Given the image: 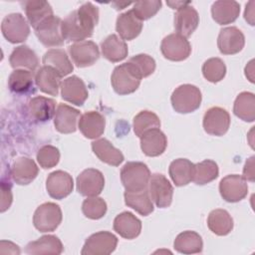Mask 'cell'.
I'll return each instance as SVG.
<instances>
[{
    "label": "cell",
    "mask_w": 255,
    "mask_h": 255,
    "mask_svg": "<svg viewBox=\"0 0 255 255\" xmlns=\"http://www.w3.org/2000/svg\"><path fill=\"white\" fill-rule=\"evenodd\" d=\"M150 178L147 165L140 161H128L121 170V180L128 191L145 189Z\"/></svg>",
    "instance_id": "obj_4"
},
{
    "label": "cell",
    "mask_w": 255,
    "mask_h": 255,
    "mask_svg": "<svg viewBox=\"0 0 255 255\" xmlns=\"http://www.w3.org/2000/svg\"><path fill=\"white\" fill-rule=\"evenodd\" d=\"M62 20L60 17L53 15L48 18L37 28H35V34L39 41L46 47H57L64 43V37L62 34Z\"/></svg>",
    "instance_id": "obj_10"
},
{
    "label": "cell",
    "mask_w": 255,
    "mask_h": 255,
    "mask_svg": "<svg viewBox=\"0 0 255 255\" xmlns=\"http://www.w3.org/2000/svg\"><path fill=\"white\" fill-rule=\"evenodd\" d=\"M139 72L142 78L150 76L155 70V61L152 57L146 54H138L131 57L128 61Z\"/></svg>",
    "instance_id": "obj_46"
},
{
    "label": "cell",
    "mask_w": 255,
    "mask_h": 255,
    "mask_svg": "<svg viewBox=\"0 0 255 255\" xmlns=\"http://www.w3.org/2000/svg\"><path fill=\"white\" fill-rule=\"evenodd\" d=\"M174 249L182 254L200 253L203 248L201 236L195 231H183L179 233L173 242Z\"/></svg>",
    "instance_id": "obj_34"
},
{
    "label": "cell",
    "mask_w": 255,
    "mask_h": 255,
    "mask_svg": "<svg viewBox=\"0 0 255 255\" xmlns=\"http://www.w3.org/2000/svg\"><path fill=\"white\" fill-rule=\"evenodd\" d=\"M139 138L140 148L147 156H158L162 154L167 145V138L159 128L145 131Z\"/></svg>",
    "instance_id": "obj_22"
},
{
    "label": "cell",
    "mask_w": 255,
    "mask_h": 255,
    "mask_svg": "<svg viewBox=\"0 0 255 255\" xmlns=\"http://www.w3.org/2000/svg\"><path fill=\"white\" fill-rule=\"evenodd\" d=\"M39 168L36 162L27 156L18 157L11 166V176L19 185L31 183L38 175Z\"/></svg>",
    "instance_id": "obj_19"
},
{
    "label": "cell",
    "mask_w": 255,
    "mask_h": 255,
    "mask_svg": "<svg viewBox=\"0 0 255 255\" xmlns=\"http://www.w3.org/2000/svg\"><path fill=\"white\" fill-rule=\"evenodd\" d=\"M207 226L214 234L225 236L233 229V219L225 209H214L208 215Z\"/></svg>",
    "instance_id": "obj_37"
},
{
    "label": "cell",
    "mask_w": 255,
    "mask_h": 255,
    "mask_svg": "<svg viewBox=\"0 0 255 255\" xmlns=\"http://www.w3.org/2000/svg\"><path fill=\"white\" fill-rule=\"evenodd\" d=\"M62 76L52 67L43 66L35 75V83L37 87L45 94L57 96L61 88Z\"/></svg>",
    "instance_id": "obj_23"
},
{
    "label": "cell",
    "mask_w": 255,
    "mask_h": 255,
    "mask_svg": "<svg viewBox=\"0 0 255 255\" xmlns=\"http://www.w3.org/2000/svg\"><path fill=\"white\" fill-rule=\"evenodd\" d=\"M114 230L123 238L134 239L141 231V222L131 212L125 211L116 216Z\"/></svg>",
    "instance_id": "obj_24"
},
{
    "label": "cell",
    "mask_w": 255,
    "mask_h": 255,
    "mask_svg": "<svg viewBox=\"0 0 255 255\" xmlns=\"http://www.w3.org/2000/svg\"><path fill=\"white\" fill-rule=\"evenodd\" d=\"M61 96L66 102L76 106H83L89 97L87 87L83 80L77 76L66 78L61 84Z\"/></svg>",
    "instance_id": "obj_17"
},
{
    "label": "cell",
    "mask_w": 255,
    "mask_h": 255,
    "mask_svg": "<svg viewBox=\"0 0 255 255\" xmlns=\"http://www.w3.org/2000/svg\"><path fill=\"white\" fill-rule=\"evenodd\" d=\"M240 4L233 0L215 1L211 6L213 20L219 25L233 23L239 16Z\"/></svg>",
    "instance_id": "obj_27"
},
{
    "label": "cell",
    "mask_w": 255,
    "mask_h": 255,
    "mask_svg": "<svg viewBox=\"0 0 255 255\" xmlns=\"http://www.w3.org/2000/svg\"><path fill=\"white\" fill-rule=\"evenodd\" d=\"M28 113L36 122H46L56 113V102L42 96L32 98L28 103Z\"/></svg>",
    "instance_id": "obj_29"
},
{
    "label": "cell",
    "mask_w": 255,
    "mask_h": 255,
    "mask_svg": "<svg viewBox=\"0 0 255 255\" xmlns=\"http://www.w3.org/2000/svg\"><path fill=\"white\" fill-rule=\"evenodd\" d=\"M77 190L84 196H98L104 189L105 177L95 168L83 170L77 177Z\"/></svg>",
    "instance_id": "obj_14"
},
{
    "label": "cell",
    "mask_w": 255,
    "mask_h": 255,
    "mask_svg": "<svg viewBox=\"0 0 255 255\" xmlns=\"http://www.w3.org/2000/svg\"><path fill=\"white\" fill-rule=\"evenodd\" d=\"M243 177L251 182L254 181V156L246 160L243 168Z\"/></svg>",
    "instance_id": "obj_48"
},
{
    "label": "cell",
    "mask_w": 255,
    "mask_h": 255,
    "mask_svg": "<svg viewBox=\"0 0 255 255\" xmlns=\"http://www.w3.org/2000/svg\"><path fill=\"white\" fill-rule=\"evenodd\" d=\"M254 4H255V1L248 2V4H246V8L244 12L245 20L252 26L254 25Z\"/></svg>",
    "instance_id": "obj_49"
},
{
    "label": "cell",
    "mask_w": 255,
    "mask_h": 255,
    "mask_svg": "<svg viewBox=\"0 0 255 255\" xmlns=\"http://www.w3.org/2000/svg\"><path fill=\"white\" fill-rule=\"evenodd\" d=\"M188 3H190V2L189 1L188 2H181V1H179V2H167V5H169L172 9H176L177 10L178 8L184 6V5L188 4Z\"/></svg>",
    "instance_id": "obj_50"
},
{
    "label": "cell",
    "mask_w": 255,
    "mask_h": 255,
    "mask_svg": "<svg viewBox=\"0 0 255 255\" xmlns=\"http://www.w3.org/2000/svg\"><path fill=\"white\" fill-rule=\"evenodd\" d=\"M189 4L178 8L174 15V28L184 38L190 37L199 24V15Z\"/></svg>",
    "instance_id": "obj_18"
},
{
    "label": "cell",
    "mask_w": 255,
    "mask_h": 255,
    "mask_svg": "<svg viewBox=\"0 0 255 255\" xmlns=\"http://www.w3.org/2000/svg\"><path fill=\"white\" fill-rule=\"evenodd\" d=\"M92 149L100 160L113 166L120 165L125 159L122 151L116 148L107 138L94 140L92 142Z\"/></svg>",
    "instance_id": "obj_28"
},
{
    "label": "cell",
    "mask_w": 255,
    "mask_h": 255,
    "mask_svg": "<svg viewBox=\"0 0 255 255\" xmlns=\"http://www.w3.org/2000/svg\"><path fill=\"white\" fill-rule=\"evenodd\" d=\"M33 86V72L28 70H14L8 79L10 91L16 94L28 92Z\"/></svg>",
    "instance_id": "obj_40"
},
{
    "label": "cell",
    "mask_w": 255,
    "mask_h": 255,
    "mask_svg": "<svg viewBox=\"0 0 255 255\" xmlns=\"http://www.w3.org/2000/svg\"><path fill=\"white\" fill-rule=\"evenodd\" d=\"M78 126L85 137L95 139L104 133L106 120L100 113L90 111L80 117Z\"/></svg>",
    "instance_id": "obj_21"
},
{
    "label": "cell",
    "mask_w": 255,
    "mask_h": 255,
    "mask_svg": "<svg viewBox=\"0 0 255 255\" xmlns=\"http://www.w3.org/2000/svg\"><path fill=\"white\" fill-rule=\"evenodd\" d=\"M116 30L122 39L130 41L140 34L142 30V21L134 15L132 10H129L118 16Z\"/></svg>",
    "instance_id": "obj_26"
},
{
    "label": "cell",
    "mask_w": 255,
    "mask_h": 255,
    "mask_svg": "<svg viewBox=\"0 0 255 255\" xmlns=\"http://www.w3.org/2000/svg\"><path fill=\"white\" fill-rule=\"evenodd\" d=\"M130 4H131V3H129V2H128V3H121V2H120V3H119V2L113 3V5H115V6L117 5V8H116V9H118V10H119V9H124L126 6H128V5H130Z\"/></svg>",
    "instance_id": "obj_51"
},
{
    "label": "cell",
    "mask_w": 255,
    "mask_h": 255,
    "mask_svg": "<svg viewBox=\"0 0 255 255\" xmlns=\"http://www.w3.org/2000/svg\"><path fill=\"white\" fill-rule=\"evenodd\" d=\"M70 56L74 64L79 68L94 65L100 58V51L97 44L93 41L76 42L69 47Z\"/></svg>",
    "instance_id": "obj_13"
},
{
    "label": "cell",
    "mask_w": 255,
    "mask_h": 255,
    "mask_svg": "<svg viewBox=\"0 0 255 255\" xmlns=\"http://www.w3.org/2000/svg\"><path fill=\"white\" fill-rule=\"evenodd\" d=\"M60 160V151L56 146L44 145L37 152V161L40 166L48 169L56 166Z\"/></svg>",
    "instance_id": "obj_45"
},
{
    "label": "cell",
    "mask_w": 255,
    "mask_h": 255,
    "mask_svg": "<svg viewBox=\"0 0 255 255\" xmlns=\"http://www.w3.org/2000/svg\"><path fill=\"white\" fill-rule=\"evenodd\" d=\"M118 238L112 232L100 231L92 234L86 240L82 255H108L116 250Z\"/></svg>",
    "instance_id": "obj_7"
},
{
    "label": "cell",
    "mask_w": 255,
    "mask_h": 255,
    "mask_svg": "<svg viewBox=\"0 0 255 255\" xmlns=\"http://www.w3.org/2000/svg\"><path fill=\"white\" fill-rule=\"evenodd\" d=\"M160 127L159 118L150 111H141L133 118V131L140 137L145 131Z\"/></svg>",
    "instance_id": "obj_41"
},
{
    "label": "cell",
    "mask_w": 255,
    "mask_h": 255,
    "mask_svg": "<svg viewBox=\"0 0 255 255\" xmlns=\"http://www.w3.org/2000/svg\"><path fill=\"white\" fill-rule=\"evenodd\" d=\"M203 77L211 83H218L226 75V66L219 58H210L202 65Z\"/></svg>",
    "instance_id": "obj_42"
},
{
    "label": "cell",
    "mask_w": 255,
    "mask_h": 255,
    "mask_svg": "<svg viewBox=\"0 0 255 255\" xmlns=\"http://www.w3.org/2000/svg\"><path fill=\"white\" fill-rule=\"evenodd\" d=\"M9 62L13 69H26L31 72L35 71L39 65L36 53L26 45L16 47L10 55Z\"/></svg>",
    "instance_id": "obj_31"
},
{
    "label": "cell",
    "mask_w": 255,
    "mask_h": 255,
    "mask_svg": "<svg viewBox=\"0 0 255 255\" xmlns=\"http://www.w3.org/2000/svg\"><path fill=\"white\" fill-rule=\"evenodd\" d=\"M194 163L186 158H177L169 164L168 172L176 186H183L192 181Z\"/></svg>",
    "instance_id": "obj_35"
},
{
    "label": "cell",
    "mask_w": 255,
    "mask_h": 255,
    "mask_svg": "<svg viewBox=\"0 0 255 255\" xmlns=\"http://www.w3.org/2000/svg\"><path fill=\"white\" fill-rule=\"evenodd\" d=\"M203 128L211 135L221 136L225 134L230 126V116L225 109L212 107L203 116Z\"/></svg>",
    "instance_id": "obj_12"
},
{
    "label": "cell",
    "mask_w": 255,
    "mask_h": 255,
    "mask_svg": "<svg viewBox=\"0 0 255 255\" xmlns=\"http://www.w3.org/2000/svg\"><path fill=\"white\" fill-rule=\"evenodd\" d=\"M202 101L200 90L190 84L178 86L171 94L170 102L173 110L179 114H189L196 111Z\"/></svg>",
    "instance_id": "obj_3"
},
{
    "label": "cell",
    "mask_w": 255,
    "mask_h": 255,
    "mask_svg": "<svg viewBox=\"0 0 255 255\" xmlns=\"http://www.w3.org/2000/svg\"><path fill=\"white\" fill-rule=\"evenodd\" d=\"M74 188L73 177L66 171L56 170L51 172L46 180V189L54 199L67 197Z\"/></svg>",
    "instance_id": "obj_15"
},
{
    "label": "cell",
    "mask_w": 255,
    "mask_h": 255,
    "mask_svg": "<svg viewBox=\"0 0 255 255\" xmlns=\"http://www.w3.org/2000/svg\"><path fill=\"white\" fill-rule=\"evenodd\" d=\"M245 44V38L237 27H226L220 30L217 38V46L221 54L233 55L239 53Z\"/></svg>",
    "instance_id": "obj_16"
},
{
    "label": "cell",
    "mask_w": 255,
    "mask_h": 255,
    "mask_svg": "<svg viewBox=\"0 0 255 255\" xmlns=\"http://www.w3.org/2000/svg\"><path fill=\"white\" fill-rule=\"evenodd\" d=\"M161 5L162 3L159 0H143L135 2L131 10L139 20L143 21L154 16L161 8Z\"/></svg>",
    "instance_id": "obj_44"
},
{
    "label": "cell",
    "mask_w": 255,
    "mask_h": 255,
    "mask_svg": "<svg viewBox=\"0 0 255 255\" xmlns=\"http://www.w3.org/2000/svg\"><path fill=\"white\" fill-rule=\"evenodd\" d=\"M148 192L151 200L159 208H166L171 204L173 187L169 180L161 173H153L148 181Z\"/></svg>",
    "instance_id": "obj_9"
},
{
    "label": "cell",
    "mask_w": 255,
    "mask_h": 255,
    "mask_svg": "<svg viewBox=\"0 0 255 255\" xmlns=\"http://www.w3.org/2000/svg\"><path fill=\"white\" fill-rule=\"evenodd\" d=\"M21 4L23 5L29 24L34 29L54 15L53 9L47 1L29 0L21 2Z\"/></svg>",
    "instance_id": "obj_25"
},
{
    "label": "cell",
    "mask_w": 255,
    "mask_h": 255,
    "mask_svg": "<svg viewBox=\"0 0 255 255\" xmlns=\"http://www.w3.org/2000/svg\"><path fill=\"white\" fill-rule=\"evenodd\" d=\"M124 196L126 204L142 216H147L154 209L147 188L137 191L126 190Z\"/></svg>",
    "instance_id": "obj_33"
},
{
    "label": "cell",
    "mask_w": 255,
    "mask_h": 255,
    "mask_svg": "<svg viewBox=\"0 0 255 255\" xmlns=\"http://www.w3.org/2000/svg\"><path fill=\"white\" fill-rule=\"evenodd\" d=\"M219 192L225 201L238 202L248 193L247 180L238 174L226 175L220 180Z\"/></svg>",
    "instance_id": "obj_11"
},
{
    "label": "cell",
    "mask_w": 255,
    "mask_h": 255,
    "mask_svg": "<svg viewBox=\"0 0 255 255\" xmlns=\"http://www.w3.org/2000/svg\"><path fill=\"white\" fill-rule=\"evenodd\" d=\"M234 115L244 122H254L255 120V96L250 92L240 93L234 102Z\"/></svg>",
    "instance_id": "obj_38"
},
{
    "label": "cell",
    "mask_w": 255,
    "mask_h": 255,
    "mask_svg": "<svg viewBox=\"0 0 255 255\" xmlns=\"http://www.w3.org/2000/svg\"><path fill=\"white\" fill-rule=\"evenodd\" d=\"M1 31L4 38L10 43H21L28 38L30 26L22 14L12 13L2 20Z\"/></svg>",
    "instance_id": "obj_6"
},
{
    "label": "cell",
    "mask_w": 255,
    "mask_h": 255,
    "mask_svg": "<svg viewBox=\"0 0 255 255\" xmlns=\"http://www.w3.org/2000/svg\"><path fill=\"white\" fill-rule=\"evenodd\" d=\"M80 111L66 104H60L54 116V126L61 133H72L77 129Z\"/></svg>",
    "instance_id": "obj_20"
},
{
    "label": "cell",
    "mask_w": 255,
    "mask_h": 255,
    "mask_svg": "<svg viewBox=\"0 0 255 255\" xmlns=\"http://www.w3.org/2000/svg\"><path fill=\"white\" fill-rule=\"evenodd\" d=\"M218 174L219 169L217 163L211 159H205L194 164L192 181L195 184L204 185L217 178Z\"/></svg>",
    "instance_id": "obj_39"
},
{
    "label": "cell",
    "mask_w": 255,
    "mask_h": 255,
    "mask_svg": "<svg viewBox=\"0 0 255 255\" xmlns=\"http://www.w3.org/2000/svg\"><path fill=\"white\" fill-rule=\"evenodd\" d=\"M99 22V9L91 2L84 3L77 10L62 20V34L65 40L73 42L85 41L93 36Z\"/></svg>",
    "instance_id": "obj_1"
},
{
    "label": "cell",
    "mask_w": 255,
    "mask_h": 255,
    "mask_svg": "<svg viewBox=\"0 0 255 255\" xmlns=\"http://www.w3.org/2000/svg\"><path fill=\"white\" fill-rule=\"evenodd\" d=\"M103 56L110 62L117 63L127 58L128 49V45L121 37L116 34L108 36L101 44Z\"/></svg>",
    "instance_id": "obj_30"
},
{
    "label": "cell",
    "mask_w": 255,
    "mask_h": 255,
    "mask_svg": "<svg viewBox=\"0 0 255 255\" xmlns=\"http://www.w3.org/2000/svg\"><path fill=\"white\" fill-rule=\"evenodd\" d=\"M44 66L54 68L62 77L73 72L74 67L71 63L67 53L62 49H51L43 56Z\"/></svg>",
    "instance_id": "obj_36"
},
{
    "label": "cell",
    "mask_w": 255,
    "mask_h": 255,
    "mask_svg": "<svg viewBox=\"0 0 255 255\" xmlns=\"http://www.w3.org/2000/svg\"><path fill=\"white\" fill-rule=\"evenodd\" d=\"M142 77L137 69L129 62L117 66L111 77L115 92L119 95H128L137 90Z\"/></svg>",
    "instance_id": "obj_2"
},
{
    "label": "cell",
    "mask_w": 255,
    "mask_h": 255,
    "mask_svg": "<svg viewBox=\"0 0 255 255\" xmlns=\"http://www.w3.org/2000/svg\"><path fill=\"white\" fill-rule=\"evenodd\" d=\"M160 51L163 57L170 61H183L191 53V46L188 40L177 33L164 37L160 44Z\"/></svg>",
    "instance_id": "obj_8"
},
{
    "label": "cell",
    "mask_w": 255,
    "mask_h": 255,
    "mask_svg": "<svg viewBox=\"0 0 255 255\" xmlns=\"http://www.w3.org/2000/svg\"><path fill=\"white\" fill-rule=\"evenodd\" d=\"M82 211L86 217L97 220L105 216L107 212V203L101 197L90 196L83 201Z\"/></svg>",
    "instance_id": "obj_43"
},
{
    "label": "cell",
    "mask_w": 255,
    "mask_h": 255,
    "mask_svg": "<svg viewBox=\"0 0 255 255\" xmlns=\"http://www.w3.org/2000/svg\"><path fill=\"white\" fill-rule=\"evenodd\" d=\"M62 221L61 207L54 202H45L37 207L33 224L40 232H51L57 229Z\"/></svg>",
    "instance_id": "obj_5"
},
{
    "label": "cell",
    "mask_w": 255,
    "mask_h": 255,
    "mask_svg": "<svg viewBox=\"0 0 255 255\" xmlns=\"http://www.w3.org/2000/svg\"><path fill=\"white\" fill-rule=\"evenodd\" d=\"M2 188V201H1V212H4L6 209H8L12 202V193H11V186L9 184H5V182L2 181L1 184Z\"/></svg>",
    "instance_id": "obj_47"
},
{
    "label": "cell",
    "mask_w": 255,
    "mask_h": 255,
    "mask_svg": "<svg viewBox=\"0 0 255 255\" xmlns=\"http://www.w3.org/2000/svg\"><path fill=\"white\" fill-rule=\"evenodd\" d=\"M64 250L61 240L55 235H44L36 241L29 242L26 246V253L32 255L61 254Z\"/></svg>",
    "instance_id": "obj_32"
}]
</instances>
